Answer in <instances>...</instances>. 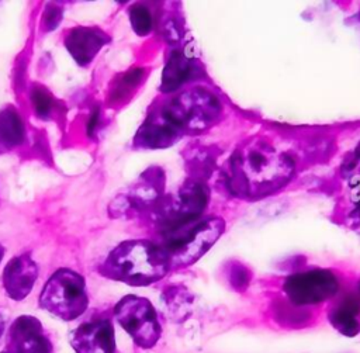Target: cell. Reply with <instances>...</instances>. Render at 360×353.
I'll list each match as a JSON object with an SVG mask.
<instances>
[{
    "mask_svg": "<svg viewBox=\"0 0 360 353\" xmlns=\"http://www.w3.org/2000/svg\"><path fill=\"white\" fill-rule=\"evenodd\" d=\"M224 231V219L214 217L166 233L160 246L167 253L172 269L186 267L197 262L218 240Z\"/></svg>",
    "mask_w": 360,
    "mask_h": 353,
    "instance_id": "3",
    "label": "cell"
},
{
    "mask_svg": "<svg viewBox=\"0 0 360 353\" xmlns=\"http://www.w3.org/2000/svg\"><path fill=\"white\" fill-rule=\"evenodd\" d=\"M165 249L148 239H129L118 243L100 266L107 278L129 285H149L162 280L170 270Z\"/></svg>",
    "mask_w": 360,
    "mask_h": 353,
    "instance_id": "2",
    "label": "cell"
},
{
    "mask_svg": "<svg viewBox=\"0 0 360 353\" xmlns=\"http://www.w3.org/2000/svg\"><path fill=\"white\" fill-rule=\"evenodd\" d=\"M292 160L264 141H256L239 150L231 159L229 186L235 193L259 194L278 187L290 179Z\"/></svg>",
    "mask_w": 360,
    "mask_h": 353,
    "instance_id": "1",
    "label": "cell"
},
{
    "mask_svg": "<svg viewBox=\"0 0 360 353\" xmlns=\"http://www.w3.org/2000/svg\"><path fill=\"white\" fill-rule=\"evenodd\" d=\"M62 8L58 6V4H48L45 7V11H44V17H42V28L44 31H52L55 30L60 20H62Z\"/></svg>",
    "mask_w": 360,
    "mask_h": 353,
    "instance_id": "21",
    "label": "cell"
},
{
    "mask_svg": "<svg viewBox=\"0 0 360 353\" xmlns=\"http://www.w3.org/2000/svg\"><path fill=\"white\" fill-rule=\"evenodd\" d=\"M25 138L24 122L13 105L0 111V143L4 146H17Z\"/></svg>",
    "mask_w": 360,
    "mask_h": 353,
    "instance_id": "17",
    "label": "cell"
},
{
    "mask_svg": "<svg viewBox=\"0 0 360 353\" xmlns=\"http://www.w3.org/2000/svg\"><path fill=\"white\" fill-rule=\"evenodd\" d=\"M108 41L110 37L105 31L89 25L73 27L63 38L66 49L80 66H87Z\"/></svg>",
    "mask_w": 360,
    "mask_h": 353,
    "instance_id": "13",
    "label": "cell"
},
{
    "mask_svg": "<svg viewBox=\"0 0 360 353\" xmlns=\"http://www.w3.org/2000/svg\"><path fill=\"white\" fill-rule=\"evenodd\" d=\"M165 174L160 169H148L128 194L117 197L111 203V214H155L163 203Z\"/></svg>",
    "mask_w": 360,
    "mask_h": 353,
    "instance_id": "8",
    "label": "cell"
},
{
    "mask_svg": "<svg viewBox=\"0 0 360 353\" xmlns=\"http://www.w3.org/2000/svg\"><path fill=\"white\" fill-rule=\"evenodd\" d=\"M98 120H100V110L98 107H96L91 113V117H90V121H89V125H87V134L91 136L94 129L97 128V124H98Z\"/></svg>",
    "mask_w": 360,
    "mask_h": 353,
    "instance_id": "24",
    "label": "cell"
},
{
    "mask_svg": "<svg viewBox=\"0 0 360 353\" xmlns=\"http://www.w3.org/2000/svg\"><path fill=\"white\" fill-rule=\"evenodd\" d=\"M165 28H166V38L170 41V42H177L180 38H181V35H180V28H179V25H177V23L174 21V20H170V21H167L166 23V25H165Z\"/></svg>",
    "mask_w": 360,
    "mask_h": 353,
    "instance_id": "23",
    "label": "cell"
},
{
    "mask_svg": "<svg viewBox=\"0 0 360 353\" xmlns=\"http://www.w3.org/2000/svg\"><path fill=\"white\" fill-rule=\"evenodd\" d=\"M129 21L132 30L139 35L145 37L152 31V15L146 6L143 4H132L129 8Z\"/></svg>",
    "mask_w": 360,
    "mask_h": 353,
    "instance_id": "20",
    "label": "cell"
},
{
    "mask_svg": "<svg viewBox=\"0 0 360 353\" xmlns=\"http://www.w3.org/2000/svg\"><path fill=\"white\" fill-rule=\"evenodd\" d=\"M38 302L41 308L63 321L79 318L89 305L83 276L70 269L56 270L45 283Z\"/></svg>",
    "mask_w": 360,
    "mask_h": 353,
    "instance_id": "4",
    "label": "cell"
},
{
    "mask_svg": "<svg viewBox=\"0 0 360 353\" xmlns=\"http://www.w3.org/2000/svg\"><path fill=\"white\" fill-rule=\"evenodd\" d=\"M118 323L131 335L134 342L142 349L153 347L162 333L156 309L143 297L125 295L114 309Z\"/></svg>",
    "mask_w": 360,
    "mask_h": 353,
    "instance_id": "7",
    "label": "cell"
},
{
    "mask_svg": "<svg viewBox=\"0 0 360 353\" xmlns=\"http://www.w3.org/2000/svg\"><path fill=\"white\" fill-rule=\"evenodd\" d=\"M181 135V131L174 125V122L159 105L146 117V120L138 129L134 145L149 149L169 148L170 145L177 142Z\"/></svg>",
    "mask_w": 360,
    "mask_h": 353,
    "instance_id": "11",
    "label": "cell"
},
{
    "mask_svg": "<svg viewBox=\"0 0 360 353\" xmlns=\"http://www.w3.org/2000/svg\"><path fill=\"white\" fill-rule=\"evenodd\" d=\"M70 345L76 353H114V328L105 318L84 322L72 333Z\"/></svg>",
    "mask_w": 360,
    "mask_h": 353,
    "instance_id": "12",
    "label": "cell"
},
{
    "mask_svg": "<svg viewBox=\"0 0 360 353\" xmlns=\"http://www.w3.org/2000/svg\"><path fill=\"white\" fill-rule=\"evenodd\" d=\"M145 76V69L142 68H134L125 73H122L118 80L114 82L111 90H110V101L118 103L125 100L129 93L142 82Z\"/></svg>",
    "mask_w": 360,
    "mask_h": 353,
    "instance_id": "18",
    "label": "cell"
},
{
    "mask_svg": "<svg viewBox=\"0 0 360 353\" xmlns=\"http://www.w3.org/2000/svg\"><path fill=\"white\" fill-rule=\"evenodd\" d=\"M3 256H4V248L0 245V262H1V259H3Z\"/></svg>",
    "mask_w": 360,
    "mask_h": 353,
    "instance_id": "26",
    "label": "cell"
},
{
    "mask_svg": "<svg viewBox=\"0 0 360 353\" xmlns=\"http://www.w3.org/2000/svg\"><path fill=\"white\" fill-rule=\"evenodd\" d=\"M194 72L195 68L191 58H188L180 49L173 51L162 72L160 90L163 93L177 91L184 83H187L194 76Z\"/></svg>",
    "mask_w": 360,
    "mask_h": 353,
    "instance_id": "15",
    "label": "cell"
},
{
    "mask_svg": "<svg viewBox=\"0 0 360 353\" xmlns=\"http://www.w3.org/2000/svg\"><path fill=\"white\" fill-rule=\"evenodd\" d=\"M7 353H52V343L35 316L21 315L11 323Z\"/></svg>",
    "mask_w": 360,
    "mask_h": 353,
    "instance_id": "10",
    "label": "cell"
},
{
    "mask_svg": "<svg viewBox=\"0 0 360 353\" xmlns=\"http://www.w3.org/2000/svg\"><path fill=\"white\" fill-rule=\"evenodd\" d=\"M162 108L183 134L205 129L221 114L218 98L204 89L183 91L163 103Z\"/></svg>",
    "mask_w": 360,
    "mask_h": 353,
    "instance_id": "5",
    "label": "cell"
},
{
    "mask_svg": "<svg viewBox=\"0 0 360 353\" xmlns=\"http://www.w3.org/2000/svg\"><path fill=\"white\" fill-rule=\"evenodd\" d=\"M6 353H7V352H6Z\"/></svg>",
    "mask_w": 360,
    "mask_h": 353,
    "instance_id": "29",
    "label": "cell"
},
{
    "mask_svg": "<svg viewBox=\"0 0 360 353\" xmlns=\"http://www.w3.org/2000/svg\"><path fill=\"white\" fill-rule=\"evenodd\" d=\"M3 332H4V319H3V315L0 314V338H1Z\"/></svg>",
    "mask_w": 360,
    "mask_h": 353,
    "instance_id": "25",
    "label": "cell"
},
{
    "mask_svg": "<svg viewBox=\"0 0 360 353\" xmlns=\"http://www.w3.org/2000/svg\"><path fill=\"white\" fill-rule=\"evenodd\" d=\"M38 267L30 255H18L8 260L3 271V287L11 300L21 301L32 290Z\"/></svg>",
    "mask_w": 360,
    "mask_h": 353,
    "instance_id": "14",
    "label": "cell"
},
{
    "mask_svg": "<svg viewBox=\"0 0 360 353\" xmlns=\"http://www.w3.org/2000/svg\"><path fill=\"white\" fill-rule=\"evenodd\" d=\"M360 298L350 295L335 305L329 314L330 323L345 336H356L360 330L359 322Z\"/></svg>",
    "mask_w": 360,
    "mask_h": 353,
    "instance_id": "16",
    "label": "cell"
},
{
    "mask_svg": "<svg viewBox=\"0 0 360 353\" xmlns=\"http://www.w3.org/2000/svg\"><path fill=\"white\" fill-rule=\"evenodd\" d=\"M339 290V280L328 270H308L290 276L284 291L295 305L318 304L333 297Z\"/></svg>",
    "mask_w": 360,
    "mask_h": 353,
    "instance_id": "9",
    "label": "cell"
},
{
    "mask_svg": "<svg viewBox=\"0 0 360 353\" xmlns=\"http://www.w3.org/2000/svg\"><path fill=\"white\" fill-rule=\"evenodd\" d=\"M30 96H31V101L37 115L44 120L51 118V114L53 113V108H55V101L52 96L48 93V90L39 84H34Z\"/></svg>",
    "mask_w": 360,
    "mask_h": 353,
    "instance_id": "19",
    "label": "cell"
},
{
    "mask_svg": "<svg viewBox=\"0 0 360 353\" xmlns=\"http://www.w3.org/2000/svg\"><path fill=\"white\" fill-rule=\"evenodd\" d=\"M207 203L208 188L205 184L198 180H188L179 188L174 197L165 198L153 215L166 235L193 224L201 217Z\"/></svg>",
    "mask_w": 360,
    "mask_h": 353,
    "instance_id": "6",
    "label": "cell"
},
{
    "mask_svg": "<svg viewBox=\"0 0 360 353\" xmlns=\"http://www.w3.org/2000/svg\"><path fill=\"white\" fill-rule=\"evenodd\" d=\"M359 153H360V146H359Z\"/></svg>",
    "mask_w": 360,
    "mask_h": 353,
    "instance_id": "28",
    "label": "cell"
},
{
    "mask_svg": "<svg viewBox=\"0 0 360 353\" xmlns=\"http://www.w3.org/2000/svg\"><path fill=\"white\" fill-rule=\"evenodd\" d=\"M249 277H248V270L243 269L242 266L236 264L232 270H231V283L235 288L238 290H243L248 285Z\"/></svg>",
    "mask_w": 360,
    "mask_h": 353,
    "instance_id": "22",
    "label": "cell"
},
{
    "mask_svg": "<svg viewBox=\"0 0 360 353\" xmlns=\"http://www.w3.org/2000/svg\"><path fill=\"white\" fill-rule=\"evenodd\" d=\"M359 295H360V284H359Z\"/></svg>",
    "mask_w": 360,
    "mask_h": 353,
    "instance_id": "27",
    "label": "cell"
}]
</instances>
